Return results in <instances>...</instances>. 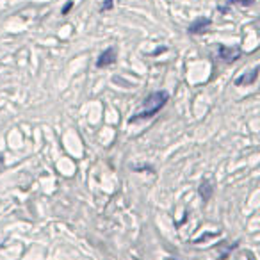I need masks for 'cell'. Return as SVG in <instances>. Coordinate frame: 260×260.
Segmentation results:
<instances>
[{
    "instance_id": "cell-3",
    "label": "cell",
    "mask_w": 260,
    "mask_h": 260,
    "mask_svg": "<svg viewBox=\"0 0 260 260\" xmlns=\"http://www.w3.org/2000/svg\"><path fill=\"white\" fill-rule=\"evenodd\" d=\"M116 59H118V55H116V48L114 47H109L107 50H104V54L98 57L96 66H98V68L111 66V64H114V62H116Z\"/></svg>"
},
{
    "instance_id": "cell-6",
    "label": "cell",
    "mask_w": 260,
    "mask_h": 260,
    "mask_svg": "<svg viewBox=\"0 0 260 260\" xmlns=\"http://www.w3.org/2000/svg\"><path fill=\"white\" fill-rule=\"evenodd\" d=\"M255 0H228V6H251Z\"/></svg>"
},
{
    "instance_id": "cell-4",
    "label": "cell",
    "mask_w": 260,
    "mask_h": 260,
    "mask_svg": "<svg viewBox=\"0 0 260 260\" xmlns=\"http://www.w3.org/2000/svg\"><path fill=\"white\" fill-rule=\"evenodd\" d=\"M210 25H212V20L210 18H198L187 27V30H189V34H203V32H207V29H209Z\"/></svg>"
},
{
    "instance_id": "cell-8",
    "label": "cell",
    "mask_w": 260,
    "mask_h": 260,
    "mask_svg": "<svg viewBox=\"0 0 260 260\" xmlns=\"http://www.w3.org/2000/svg\"><path fill=\"white\" fill-rule=\"evenodd\" d=\"M72 6H73V2H72V0H70L68 4H66L64 8H62V15H68V11H70V9H72Z\"/></svg>"
},
{
    "instance_id": "cell-1",
    "label": "cell",
    "mask_w": 260,
    "mask_h": 260,
    "mask_svg": "<svg viewBox=\"0 0 260 260\" xmlns=\"http://www.w3.org/2000/svg\"><path fill=\"white\" fill-rule=\"evenodd\" d=\"M170 100V94L168 91H155L152 93L145 102H143V111L136 112L132 118H130V123H136V121H141V119H148V118H153L164 105L168 104Z\"/></svg>"
},
{
    "instance_id": "cell-7",
    "label": "cell",
    "mask_w": 260,
    "mask_h": 260,
    "mask_svg": "<svg viewBox=\"0 0 260 260\" xmlns=\"http://www.w3.org/2000/svg\"><path fill=\"white\" fill-rule=\"evenodd\" d=\"M112 4H114V0H105V4L100 8V13H105V11H109V9H112Z\"/></svg>"
},
{
    "instance_id": "cell-5",
    "label": "cell",
    "mask_w": 260,
    "mask_h": 260,
    "mask_svg": "<svg viewBox=\"0 0 260 260\" xmlns=\"http://www.w3.org/2000/svg\"><path fill=\"white\" fill-rule=\"evenodd\" d=\"M258 72H260V68L256 66V68H253L249 73H244V75L237 77V79L234 80V84H235V86H249V84H253L256 80V77H258Z\"/></svg>"
},
{
    "instance_id": "cell-2",
    "label": "cell",
    "mask_w": 260,
    "mask_h": 260,
    "mask_svg": "<svg viewBox=\"0 0 260 260\" xmlns=\"http://www.w3.org/2000/svg\"><path fill=\"white\" fill-rule=\"evenodd\" d=\"M219 57L224 62H234L241 57V48L239 47H226V45H219Z\"/></svg>"
}]
</instances>
